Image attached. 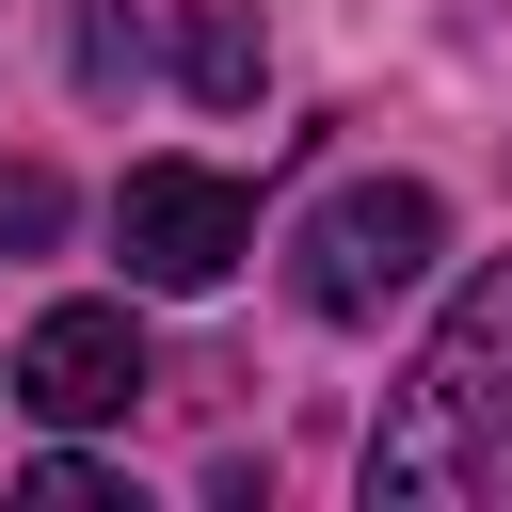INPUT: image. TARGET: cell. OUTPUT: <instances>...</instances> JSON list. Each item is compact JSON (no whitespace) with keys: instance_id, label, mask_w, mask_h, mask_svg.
<instances>
[{"instance_id":"1","label":"cell","mask_w":512,"mask_h":512,"mask_svg":"<svg viewBox=\"0 0 512 512\" xmlns=\"http://www.w3.org/2000/svg\"><path fill=\"white\" fill-rule=\"evenodd\" d=\"M512 464V256L432 320V352L384 384L368 416V512H432V496H480Z\"/></svg>"},{"instance_id":"2","label":"cell","mask_w":512,"mask_h":512,"mask_svg":"<svg viewBox=\"0 0 512 512\" xmlns=\"http://www.w3.org/2000/svg\"><path fill=\"white\" fill-rule=\"evenodd\" d=\"M432 240H448V208L416 176H352V192H320L288 224V288H304V320H384L432 272Z\"/></svg>"},{"instance_id":"3","label":"cell","mask_w":512,"mask_h":512,"mask_svg":"<svg viewBox=\"0 0 512 512\" xmlns=\"http://www.w3.org/2000/svg\"><path fill=\"white\" fill-rule=\"evenodd\" d=\"M112 256H128V288H224V272L256 256V192L208 176V160H128Z\"/></svg>"},{"instance_id":"4","label":"cell","mask_w":512,"mask_h":512,"mask_svg":"<svg viewBox=\"0 0 512 512\" xmlns=\"http://www.w3.org/2000/svg\"><path fill=\"white\" fill-rule=\"evenodd\" d=\"M16 400H32L48 432L128 416V400H144V320H128V304H48V320L16 336Z\"/></svg>"},{"instance_id":"5","label":"cell","mask_w":512,"mask_h":512,"mask_svg":"<svg viewBox=\"0 0 512 512\" xmlns=\"http://www.w3.org/2000/svg\"><path fill=\"white\" fill-rule=\"evenodd\" d=\"M176 80H192L208 112H256V80H272V48H256V16H224V0H208V16L176 32Z\"/></svg>"},{"instance_id":"6","label":"cell","mask_w":512,"mask_h":512,"mask_svg":"<svg viewBox=\"0 0 512 512\" xmlns=\"http://www.w3.org/2000/svg\"><path fill=\"white\" fill-rule=\"evenodd\" d=\"M64 240V176L48 160H0V256H48Z\"/></svg>"},{"instance_id":"7","label":"cell","mask_w":512,"mask_h":512,"mask_svg":"<svg viewBox=\"0 0 512 512\" xmlns=\"http://www.w3.org/2000/svg\"><path fill=\"white\" fill-rule=\"evenodd\" d=\"M80 80H96V96H112V80H144V32H128L112 0H80Z\"/></svg>"},{"instance_id":"8","label":"cell","mask_w":512,"mask_h":512,"mask_svg":"<svg viewBox=\"0 0 512 512\" xmlns=\"http://www.w3.org/2000/svg\"><path fill=\"white\" fill-rule=\"evenodd\" d=\"M32 496H48V512H112V464H80V448H48V464H32Z\"/></svg>"}]
</instances>
